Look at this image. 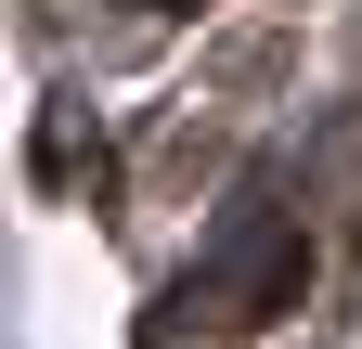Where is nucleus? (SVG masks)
Segmentation results:
<instances>
[{
    "label": "nucleus",
    "mask_w": 362,
    "mask_h": 349,
    "mask_svg": "<svg viewBox=\"0 0 362 349\" xmlns=\"http://www.w3.org/2000/svg\"><path fill=\"white\" fill-rule=\"evenodd\" d=\"M310 297V220H285L272 207V168H246L233 182V207H220V233H207V259L168 285V311H194V324H285Z\"/></svg>",
    "instance_id": "f257e3e1"
}]
</instances>
